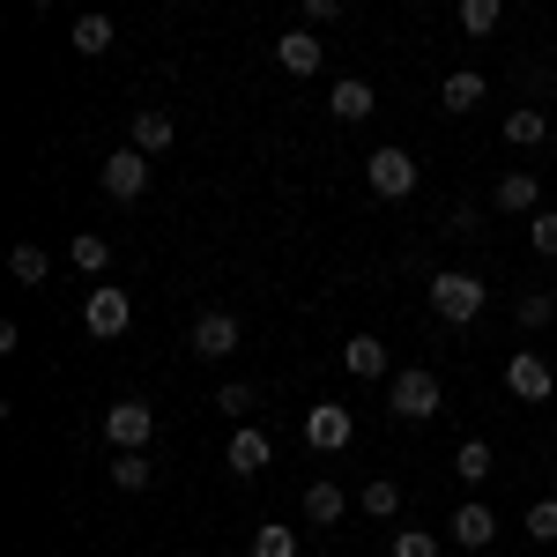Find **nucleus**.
I'll list each match as a JSON object with an SVG mask.
<instances>
[{"instance_id": "obj_24", "label": "nucleus", "mask_w": 557, "mask_h": 557, "mask_svg": "<svg viewBox=\"0 0 557 557\" xmlns=\"http://www.w3.org/2000/svg\"><path fill=\"white\" fill-rule=\"evenodd\" d=\"M67 260H75L83 275H104V268H112V238H97V231H83V238L67 246Z\"/></svg>"}, {"instance_id": "obj_21", "label": "nucleus", "mask_w": 557, "mask_h": 557, "mask_svg": "<svg viewBox=\"0 0 557 557\" xmlns=\"http://www.w3.org/2000/svg\"><path fill=\"white\" fill-rule=\"evenodd\" d=\"M112 483H120V491H149V483H157V461H149V454H112Z\"/></svg>"}, {"instance_id": "obj_19", "label": "nucleus", "mask_w": 557, "mask_h": 557, "mask_svg": "<svg viewBox=\"0 0 557 557\" xmlns=\"http://www.w3.org/2000/svg\"><path fill=\"white\" fill-rule=\"evenodd\" d=\"M357 506H364L372 520H394L401 513V483H394V475H372V483L357 491Z\"/></svg>"}, {"instance_id": "obj_34", "label": "nucleus", "mask_w": 557, "mask_h": 557, "mask_svg": "<svg viewBox=\"0 0 557 557\" xmlns=\"http://www.w3.org/2000/svg\"><path fill=\"white\" fill-rule=\"evenodd\" d=\"M550 186H557V172H550Z\"/></svg>"}, {"instance_id": "obj_31", "label": "nucleus", "mask_w": 557, "mask_h": 557, "mask_svg": "<svg viewBox=\"0 0 557 557\" xmlns=\"http://www.w3.org/2000/svg\"><path fill=\"white\" fill-rule=\"evenodd\" d=\"M394 557H438V535H424V528H401V535H394Z\"/></svg>"}, {"instance_id": "obj_25", "label": "nucleus", "mask_w": 557, "mask_h": 557, "mask_svg": "<svg viewBox=\"0 0 557 557\" xmlns=\"http://www.w3.org/2000/svg\"><path fill=\"white\" fill-rule=\"evenodd\" d=\"M253 557H298V535L283 520H260L253 528Z\"/></svg>"}, {"instance_id": "obj_33", "label": "nucleus", "mask_w": 557, "mask_h": 557, "mask_svg": "<svg viewBox=\"0 0 557 557\" xmlns=\"http://www.w3.org/2000/svg\"><path fill=\"white\" fill-rule=\"evenodd\" d=\"M305 23H343V0H305Z\"/></svg>"}, {"instance_id": "obj_4", "label": "nucleus", "mask_w": 557, "mask_h": 557, "mask_svg": "<svg viewBox=\"0 0 557 557\" xmlns=\"http://www.w3.org/2000/svg\"><path fill=\"white\" fill-rule=\"evenodd\" d=\"M364 186H372L380 201H409V194H417V157H409V149H372V157H364Z\"/></svg>"}, {"instance_id": "obj_6", "label": "nucleus", "mask_w": 557, "mask_h": 557, "mask_svg": "<svg viewBox=\"0 0 557 557\" xmlns=\"http://www.w3.org/2000/svg\"><path fill=\"white\" fill-rule=\"evenodd\" d=\"M349 438H357V417H349L343 401H312L305 409V446L312 454H343Z\"/></svg>"}, {"instance_id": "obj_3", "label": "nucleus", "mask_w": 557, "mask_h": 557, "mask_svg": "<svg viewBox=\"0 0 557 557\" xmlns=\"http://www.w3.org/2000/svg\"><path fill=\"white\" fill-rule=\"evenodd\" d=\"M149 438H157V409L149 401H112L104 409V446L112 454H149Z\"/></svg>"}, {"instance_id": "obj_14", "label": "nucleus", "mask_w": 557, "mask_h": 557, "mask_svg": "<svg viewBox=\"0 0 557 557\" xmlns=\"http://www.w3.org/2000/svg\"><path fill=\"white\" fill-rule=\"evenodd\" d=\"M172 120H164V112H134V127H127V149L134 157H164V149H172Z\"/></svg>"}, {"instance_id": "obj_28", "label": "nucleus", "mask_w": 557, "mask_h": 557, "mask_svg": "<svg viewBox=\"0 0 557 557\" xmlns=\"http://www.w3.org/2000/svg\"><path fill=\"white\" fill-rule=\"evenodd\" d=\"M520 528H528V543H557V498H535Z\"/></svg>"}, {"instance_id": "obj_7", "label": "nucleus", "mask_w": 557, "mask_h": 557, "mask_svg": "<svg viewBox=\"0 0 557 557\" xmlns=\"http://www.w3.org/2000/svg\"><path fill=\"white\" fill-rule=\"evenodd\" d=\"M127 320H134V298H127V290H112V283H97V290L83 298V327L97 335V343L127 335Z\"/></svg>"}, {"instance_id": "obj_29", "label": "nucleus", "mask_w": 557, "mask_h": 557, "mask_svg": "<svg viewBox=\"0 0 557 557\" xmlns=\"http://www.w3.org/2000/svg\"><path fill=\"white\" fill-rule=\"evenodd\" d=\"M513 312H520V327H550V320H557V298H550V290H528Z\"/></svg>"}, {"instance_id": "obj_32", "label": "nucleus", "mask_w": 557, "mask_h": 557, "mask_svg": "<svg viewBox=\"0 0 557 557\" xmlns=\"http://www.w3.org/2000/svg\"><path fill=\"white\" fill-rule=\"evenodd\" d=\"M215 409H223V417H246V409H253V386H246V380H231L223 394H215Z\"/></svg>"}, {"instance_id": "obj_8", "label": "nucleus", "mask_w": 557, "mask_h": 557, "mask_svg": "<svg viewBox=\"0 0 557 557\" xmlns=\"http://www.w3.org/2000/svg\"><path fill=\"white\" fill-rule=\"evenodd\" d=\"M104 194H112V201H141V194H149V157L112 149V157H104Z\"/></svg>"}, {"instance_id": "obj_30", "label": "nucleus", "mask_w": 557, "mask_h": 557, "mask_svg": "<svg viewBox=\"0 0 557 557\" xmlns=\"http://www.w3.org/2000/svg\"><path fill=\"white\" fill-rule=\"evenodd\" d=\"M528 246L543 260H557V209H543V215H528Z\"/></svg>"}, {"instance_id": "obj_18", "label": "nucleus", "mask_w": 557, "mask_h": 557, "mask_svg": "<svg viewBox=\"0 0 557 557\" xmlns=\"http://www.w3.org/2000/svg\"><path fill=\"white\" fill-rule=\"evenodd\" d=\"M305 520L312 528H335L343 520V483H305Z\"/></svg>"}, {"instance_id": "obj_17", "label": "nucleus", "mask_w": 557, "mask_h": 557, "mask_svg": "<svg viewBox=\"0 0 557 557\" xmlns=\"http://www.w3.org/2000/svg\"><path fill=\"white\" fill-rule=\"evenodd\" d=\"M438 104H446V112H475V104H483V75H475V67H454L446 89H438Z\"/></svg>"}, {"instance_id": "obj_1", "label": "nucleus", "mask_w": 557, "mask_h": 557, "mask_svg": "<svg viewBox=\"0 0 557 557\" xmlns=\"http://www.w3.org/2000/svg\"><path fill=\"white\" fill-rule=\"evenodd\" d=\"M386 401H394V417H401V424H431V417H438V401H446V386H438V372L409 364V372H394V380H386Z\"/></svg>"}, {"instance_id": "obj_20", "label": "nucleus", "mask_w": 557, "mask_h": 557, "mask_svg": "<svg viewBox=\"0 0 557 557\" xmlns=\"http://www.w3.org/2000/svg\"><path fill=\"white\" fill-rule=\"evenodd\" d=\"M506 141H513V149H535V141H543V134H550V112H535V104H520L513 120H506Z\"/></svg>"}, {"instance_id": "obj_5", "label": "nucleus", "mask_w": 557, "mask_h": 557, "mask_svg": "<svg viewBox=\"0 0 557 557\" xmlns=\"http://www.w3.org/2000/svg\"><path fill=\"white\" fill-rule=\"evenodd\" d=\"M506 394H513V401H528V409H543V401L557 394L550 357H535V349H520V357H506Z\"/></svg>"}, {"instance_id": "obj_11", "label": "nucleus", "mask_w": 557, "mask_h": 557, "mask_svg": "<svg viewBox=\"0 0 557 557\" xmlns=\"http://www.w3.org/2000/svg\"><path fill=\"white\" fill-rule=\"evenodd\" d=\"M446 535H454L461 550H491V543H498V513L469 498V506H454V528H446Z\"/></svg>"}, {"instance_id": "obj_15", "label": "nucleus", "mask_w": 557, "mask_h": 557, "mask_svg": "<svg viewBox=\"0 0 557 557\" xmlns=\"http://www.w3.org/2000/svg\"><path fill=\"white\" fill-rule=\"evenodd\" d=\"M275 60H283V75H320V38L312 30H283V45H275Z\"/></svg>"}, {"instance_id": "obj_9", "label": "nucleus", "mask_w": 557, "mask_h": 557, "mask_svg": "<svg viewBox=\"0 0 557 557\" xmlns=\"http://www.w3.org/2000/svg\"><path fill=\"white\" fill-rule=\"evenodd\" d=\"M491 209L498 215H543V178L535 172H506L491 186Z\"/></svg>"}, {"instance_id": "obj_35", "label": "nucleus", "mask_w": 557, "mask_h": 557, "mask_svg": "<svg viewBox=\"0 0 557 557\" xmlns=\"http://www.w3.org/2000/svg\"><path fill=\"white\" fill-rule=\"evenodd\" d=\"M550 498H557V491H550Z\"/></svg>"}, {"instance_id": "obj_10", "label": "nucleus", "mask_w": 557, "mask_h": 557, "mask_svg": "<svg viewBox=\"0 0 557 557\" xmlns=\"http://www.w3.org/2000/svg\"><path fill=\"white\" fill-rule=\"evenodd\" d=\"M238 335H246V327H238L231 312H201L186 343H194V357H231V349H238Z\"/></svg>"}, {"instance_id": "obj_12", "label": "nucleus", "mask_w": 557, "mask_h": 557, "mask_svg": "<svg viewBox=\"0 0 557 557\" xmlns=\"http://www.w3.org/2000/svg\"><path fill=\"white\" fill-rule=\"evenodd\" d=\"M268 454H275V446H268V431L238 424V431H231V454H223V461H231V475H260V469H268Z\"/></svg>"}, {"instance_id": "obj_27", "label": "nucleus", "mask_w": 557, "mask_h": 557, "mask_svg": "<svg viewBox=\"0 0 557 557\" xmlns=\"http://www.w3.org/2000/svg\"><path fill=\"white\" fill-rule=\"evenodd\" d=\"M112 38H120V30H112V15H75V52H104Z\"/></svg>"}, {"instance_id": "obj_16", "label": "nucleus", "mask_w": 557, "mask_h": 557, "mask_svg": "<svg viewBox=\"0 0 557 557\" xmlns=\"http://www.w3.org/2000/svg\"><path fill=\"white\" fill-rule=\"evenodd\" d=\"M327 104H335V120H343V127H357V120H372V83H357V75H343Z\"/></svg>"}, {"instance_id": "obj_26", "label": "nucleus", "mask_w": 557, "mask_h": 557, "mask_svg": "<svg viewBox=\"0 0 557 557\" xmlns=\"http://www.w3.org/2000/svg\"><path fill=\"white\" fill-rule=\"evenodd\" d=\"M498 23H506V8H498V0H461V30H469V38H491Z\"/></svg>"}, {"instance_id": "obj_22", "label": "nucleus", "mask_w": 557, "mask_h": 557, "mask_svg": "<svg viewBox=\"0 0 557 557\" xmlns=\"http://www.w3.org/2000/svg\"><path fill=\"white\" fill-rule=\"evenodd\" d=\"M8 275H15V283H45V275H52V253H45V246H30V238H23V246H15V253H8Z\"/></svg>"}, {"instance_id": "obj_2", "label": "nucleus", "mask_w": 557, "mask_h": 557, "mask_svg": "<svg viewBox=\"0 0 557 557\" xmlns=\"http://www.w3.org/2000/svg\"><path fill=\"white\" fill-rule=\"evenodd\" d=\"M483 275H461V268H446V275H431V312L446 320V327H469L475 312H483Z\"/></svg>"}, {"instance_id": "obj_23", "label": "nucleus", "mask_w": 557, "mask_h": 557, "mask_svg": "<svg viewBox=\"0 0 557 557\" xmlns=\"http://www.w3.org/2000/svg\"><path fill=\"white\" fill-rule=\"evenodd\" d=\"M454 475H461V483H491V438H461Z\"/></svg>"}, {"instance_id": "obj_13", "label": "nucleus", "mask_w": 557, "mask_h": 557, "mask_svg": "<svg viewBox=\"0 0 557 557\" xmlns=\"http://www.w3.org/2000/svg\"><path fill=\"white\" fill-rule=\"evenodd\" d=\"M343 372L349 380H386V343L380 335H349L343 343Z\"/></svg>"}]
</instances>
